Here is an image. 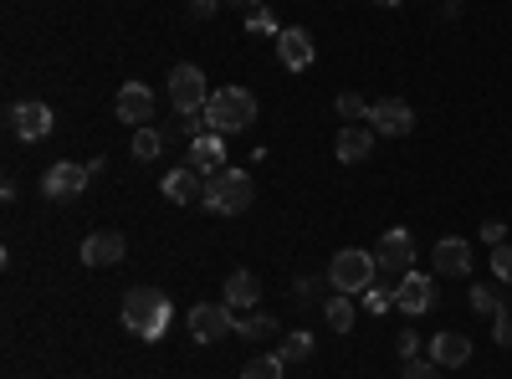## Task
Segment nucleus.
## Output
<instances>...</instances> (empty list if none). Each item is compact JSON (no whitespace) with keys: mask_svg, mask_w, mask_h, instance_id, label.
Listing matches in <instances>:
<instances>
[{"mask_svg":"<svg viewBox=\"0 0 512 379\" xmlns=\"http://www.w3.org/2000/svg\"><path fill=\"white\" fill-rule=\"evenodd\" d=\"M169 318H175V303L164 298L159 287H128V298H123V328L134 333V339H164V328Z\"/></svg>","mask_w":512,"mask_h":379,"instance_id":"obj_1","label":"nucleus"},{"mask_svg":"<svg viewBox=\"0 0 512 379\" xmlns=\"http://www.w3.org/2000/svg\"><path fill=\"white\" fill-rule=\"evenodd\" d=\"M205 123L210 134H241L256 123V93L251 88H216L205 103Z\"/></svg>","mask_w":512,"mask_h":379,"instance_id":"obj_2","label":"nucleus"},{"mask_svg":"<svg viewBox=\"0 0 512 379\" xmlns=\"http://www.w3.org/2000/svg\"><path fill=\"white\" fill-rule=\"evenodd\" d=\"M256 200V180H251V170H231V164H226V170L221 175H210L205 180V210H210V216H241V210Z\"/></svg>","mask_w":512,"mask_h":379,"instance_id":"obj_3","label":"nucleus"},{"mask_svg":"<svg viewBox=\"0 0 512 379\" xmlns=\"http://www.w3.org/2000/svg\"><path fill=\"white\" fill-rule=\"evenodd\" d=\"M374 277H379V262H374V251H364V246H344V251H338V257L328 262V282H333V292H349V298L369 292Z\"/></svg>","mask_w":512,"mask_h":379,"instance_id":"obj_4","label":"nucleus"},{"mask_svg":"<svg viewBox=\"0 0 512 379\" xmlns=\"http://www.w3.org/2000/svg\"><path fill=\"white\" fill-rule=\"evenodd\" d=\"M374 262H379V277H384V282H395V287H400V277L415 272V236H410L405 226L384 231L379 246H374Z\"/></svg>","mask_w":512,"mask_h":379,"instance_id":"obj_5","label":"nucleus"},{"mask_svg":"<svg viewBox=\"0 0 512 379\" xmlns=\"http://www.w3.org/2000/svg\"><path fill=\"white\" fill-rule=\"evenodd\" d=\"M169 103H175V113H200L210 103V88H205V72L195 62H180L175 72H169Z\"/></svg>","mask_w":512,"mask_h":379,"instance_id":"obj_6","label":"nucleus"},{"mask_svg":"<svg viewBox=\"0 0 512 379\" xmlns=\"http://www.w3.org/2000/svg\"><path fill=\"white\" fill-rule=\"evenodd\" d=\"M6 134L21 139V144H36V139H47L52 134V108L47 103H11L6 108Z\"/></svg>","mask_w":512,"mask_h":379,"instance_id":"obj_7","label":"nucleus"},{"mask_svg":"<svg viewBox=\"0 0 512 379\" xmlns=\"http://www.w3.org/2000/svg\"><path fill=\"white\" fill-rule=\"evenodd\" d=\"M231 328H236V313L226 303H195V313H190V339L195 344H221Z\"/></svg>","mask_w":512,"mask_h":379,"instance_id":"obj_8","label":"nucleus"},{"mask_svg":"<svg viewBox=\"0 0 512 379\" xmlns=\"http://www.w3.org/2000/svg\"><path fill=\"white\" fill-rule=\"evenodd\" d=\"M88 164H72V159H57L47 175H41V190H47L52 200H77L82 190H88Z\"/></svg>","mask_w":512,"mask_h":379,"instance_id":"obj_9","label":"nucleus"},{"mask_svg":"<svg viewBox=\"0 0 512 379\" xmlns=\"http://www.w3.org/2000/svg\"><path fill=\"white\" fill-rule=\"evenodd\" d=\"M313 57H318L313 36H308L303 26H282V36H277V62H282L287 72H308Z\"/></svg>","mask_w":512,"mask_h":379,"instance_id":"obj_10","label":"nucleus"},{"mask_svg":"<svg viewBox=\"0 0 512 379\" xmlns=\"http://www.w3.org/2000/svg\"><path fill=\"white\" fill-rule=\"evenodd\" d=\"M113 113H118L123 123H134V129H149V123H154V93L144 88V82H123Z\"/></svg>","mask_w":512,"mask_h":379,"instance_id":"obj_11","label":"nucleus"},{"mask_svg":"<svg viewBox=\"0 0 512 379\" xmlns=\"http://www.w3.org/2000/svg\"><path fill=\"white\" fill-rule=\"evenodd\" d=\"M369 123H374V134L400 139V134H410V129H415V108H410L405 98H384V103H374V108H369Z\"/></svg>","mask_w":512,"mask_h":379,"instance_id":"obj_12","label":"nucleus"},{"mask_svg":"<svg viewBox=\"0 0 512 379\" xmlns=\"http://www.w3.org/2000/svg\"><path fill=\"white\" fill-rule=\"evenodd\" d=\"M431 303H436V282L425 272H405L400 287H395V308L415 318V313H431Z\"/></svg>","mask_w":512,"mask_h":379,"instance_id":"obj_13","label":"nucleus"},{"mask_svg":"<svg viewBox=\"0 0 512 379\" xmlns=\"http://www.w3.org/2000/svg\"><path fill=\"white\" fill-rule=\"evenodd\" d=\"M128 257V241L123 231H93L82 241V267H118Z\"/></svg>","mask_w":512,"mask_h":379,"instance_id":"obj_14","label":"nucleus"},{"mask_svg":"<svg viewBox=\"0 0 512 379\" xmlns=\"http://www.w3.org/2000/svg\"><path fill=\"white\" fill-rule=\"evenodd\" d=\"M185 164H190V170H200L205 180L221 175V170H226V134H200V139H190Z\"/></svg>","mask_w":512,"mask_h":379,"instance_id":"obj_15","label":"nucleus"},{"mask_svg":"<svg viewBox=\"0 0 512 379\" xmlns=\"http://www.w3.org/2000/svg\"><path fill=\"white\" fill-rule=\"evenodd\" d=\"M374 123H344V134H338V144H333V154L344 159V164H359V159H369V149H374Z\"/></svg>","mask_w":512,"mask_h":379,"instance_id":"obj_16","label":"nucleus"},{"mask_svg":"<svg viewBox=\"0 0 512 379\" xmlns=\"http://www.w3.org/2000/svg\"><path fill=\"white\" fill-rule=\"evenodd\" d=\"M436 272L441 277H466L472 272V241H461V236L436 241Z\"/></svg>","mask_w":512,"mask_h":379,"instance_id":"obj_17","label":"nucleus"},{"mask_svg":"<svg viewBox=\"0 0 512 379\" xmlns=\"http://www.w3.org/2000/svg\"><path fill=\"white\" fill-rule=\"evenodd\" d=\"M164 195L175 205H195V200H205V175L190 170V164H180V170L164 175Z\"/></svg>","mask_w":512,"mask_h":379,"instance_id":"obj_18","label":"nucleus"},{"mask_svg":"<svg viewBox=\"0 0 512 379\" xmlns=\"http://www.w3.org/2000/svg\"><path fill=\"white\" fill-rule=\"evenodd\" d=\"M431 359H436L441 369H461L466 359H472V339H466V333H456V328H446V333H436V339H431Z\"/></svg>","mask_w":512,"mask_h":379,"instance_id":"obj_19","label":"nucleus"},{"mask_svg":"<svg viewBox=\"0 0 512 379\" xmlns=\"http://www.w3.org/2000/svg\"><path fill=\"white\" fill-rule=\"evenodd\" d=\"M262 303V277L256 272H231L226 277V308L241 313V308H256Z\"/></svg>","mask_w":512,"mask_h":379,"instance_id":"obj_20","label":"nucleus"},{"mask_svg":"<svg viewBox=\"0 0 512 379\" xmlns=\"http://www.w3.org/2000/svg\"><path fill=\"white\" fill-rule=\"evenodd\" d=\"M472 308H477L482 318H497V313H507L502 287H497V282H477V287H472Z\"/></svg>","mask_w":512,"mask_h":379,"instance_id":"obj_21","label":"nucleus"},{"mask_svg":"<svg viewBox=\"0 0 512 379\" xmlns=\"http://www.w3.org/2000/svg\"><path fill=\"white\" fill-rule=\"evenodd\" d=\"M287 374V359L282 354H256L241 364V379H282Z\"/></svg>","mask_w":512,"mask_h":379,"instance_id":"obj_22","label":"nucleus"},{"mask_svg":"<svg viewBox=\"0 0 512 379\" xmlns=\"http://www.w3.org/2000/svg\"><path fill=\"white\" fill-rule=\"evenodd\" d=\"M354 313H359V308H354L349 292H338V298L323 308V318H328V328H333V333H349V328H354Z\"/></svg>","mask_w":512,"mask_h":379,"instance_id":"obj_23","label":"nucleus"},{"mask_svg":"<svg viewBox=\"0 0 512 379\" xmlns=\"http://www.w3.org/2000/svg\"><path fill=\"white\" fill-rule=\"evenodd\" d=\"M159 154H164V134L149 123V129H139V134H134V159H139V164H154Z\"/></svg>","mask_w":512,"mask_h":379,"instance_id":"obj_24","label":"nucleus"},{"mask_svg":"<svg viewBox=\"0 0 512 379\" xmlns=\"http://www.w3.org/2000/svg\"><path fill=\"white\" fill-rule=\"evenodd\" d=\"M364 308H369V313H390V308H395V282L374 277V287L364 292Z\"/></svg>","mask_w":512,"mask_h":379,"instance_id":"obj_25","label":"nucleus"},{"mask_svg":"<svg viewBox=\"0 0 512 379\" xmlns=\"http://www.w3.org/2000/svg\"><path fill=\"white\" fill-rule=\"evenodd\" d=\"M236 333H241V339H251V344H256V339H272V333H277V318H272V313L241 318V323H236Z\"/></svg>","mask_w":512,"mask_h":379,"instance_id":"obj_26","label":"nucleus"},{"mask_svg":"<svg viewBox=\"0 0 512 379\" xmlns=\"http://www.w3.org/2000/svg\"><path fill=\"white\" fill-rule=\"evenodd\" d=\"M333 108H338V118H344V123H369V108H374V103H364L359 93H338Z\"/></svg>","mask_w":512,"mask_h":379,"instance_id":"obj_27","label":"nucleus"},{"mask_svg":"<svg viewBox=\"0 0 512 379\" xmlns=\"http://www.w3.org/2000/svg\"><path fill=\"white\" fill-rule=\"evenodd\" d=\"M246 31H251V36H282V26H277V16H272L267 6L246 11Z\"/></svg>","mask_w":512,"mask_h":379,"instance_id":"obj_28","label":"nucleus"},{"mask_svg":"<svg viewBox=\"0 0 512 379\" xmlns=\"http://www.w3.org/2000/svg\"><path fill=\"white\" fill-rule=\"evenodd\" d=\"M313 354V333H287V344H282V359L287 364H303Z\"/></svg>","mask_w":512,"mask_h":379,"instance_id":"obj_29","label":"nucleus"},{"mask_svg":"<svg viewBox=\"0 0 512 379\" xmlns=\"http://www.w3.org/2000/svg\"><path fill=\"white\" fill-rule=\"evenodd\" d=\"M400 379H441V364L436 359H405L400 364Z\"/></svg>","mask_w":512,"mask_h":379,"instance_id":"obj_30","label":"nucleus"},{"mask_svg":"<svg viewBox=\"0 0 512 379\" xmlns=\"http://www.w3.org/2000/svg\"><path fill=\"white\" fill-rule=\"evenodd\" d=\"M175 123H180V134H185V139H200V134H210V123H205V108H200V113H180Z\"/></svg>","mask_w":512,"mask_h":379,"instance_id":"obj_31","label":"nucleus"},{"mask_svg":"<svg viewBox=\"0 0 512 379\" xmlns=\"http://www.w3.org/2000/svg\"><path fill=\"white\" fill-rule=\"evenodd\" d=\"M492 272H497V282H512V246L507 241L492 246Z\"/></svg>","mask_w":512,"mask_h":379,"instance_id":"obj_32","label":"nucleus"},{"mask_svg":"<svg viewBox=\"0 0 512 379\" xmlns=\"http://www.w3.org/2000/svg\"><path fill=\"white\" fill-rule=\"evenodd\" d=\"M492 339H497L502 349H512V313H497V318H492Z\"/></svg>","mask_w":512,"mask_h":379,"instance_id":"obj_33","label":"nucleus"},{"mask_svg":"<svg viewBox=\"0 0 512 379\" xmlns=\"http://www.w3.org/2000/svg\"><path fill=\"white\" fill-rule=\"evenodd\" d=\"M221 6H226V0H190V16H200V21H205V16H216Z\"/></svg>","mask_w":512,"mask_h":379,"instance_id":"obj_34","label":"nucleus"},{"mask_svg":"<svg viewBox=\"0 0 512 379\" xmlns=\"http://www.w3.org/2000/svg\"><path fill=\"white\" fill-rule=\"evenodd\" d=\"M502 236H507L502 221H487V226H482V241H487V246H502Z\"/></svg>","mask_w":512,"mask_h":379,"instance_id":"obj_35","label":"nucleus"},{"mask_svg":"<svg viewBox=\"0 0 512 379\" xmlns=\"http://www.w3.org/2000/svg\"><path fill=\"white\" fill-rule=\"evenodd\" d=\"M415 349H420V339H415V333L405 328V333H400V344H395V354H405V359H415Z\"/></svg>","mask_w":512,"mask_h":379,"instance_id":"obj_36","label":"nucleus"},{"mask_svg":"<svg viewBox=\"0 0 512 379\" xmlns=\"http://www.w3.org/2000/svg\"><path fill=\"white\" fill-rule=\"evenodd\" d=\"M226 6H236V11H256L262 0H226Z\"/></svg>","mask_w":512,"mask_h":379,"instance_id":"obj_37","label":"nucleus"},{"mask_svg":"<svg viewBox=\"0 0 512 379\" xmlns=\"http://www.w3.org/2000/svg\"><path fill=\"white\" fill-rule=\"evenodd\" d=\"M441 11H446V16L456 21V16H461V0H446V6H441Z\"/></svg>","mask_w":512,"mask_h":379,"instance_id":"obj_38","label":"nucleus"},{"mask_svg":"<svg viewBox=\"0 0 512 379\" xmlns=\"http://www.w3.org/2000/svg\"><path fill=\"white\" fill-rule=\"evenodd\" d=\"M374 6H400V0H374Z\"/></svg>","mask_w":512,"mask_h":379,"instance_id":"obj_39","label":"nucleus"}]
</instances>
